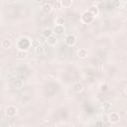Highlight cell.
<instances>
[{
  "label": "cell",
  "instance_id": "cell-1",
  "mask_svg": "<svg viewBox=\"0 0 127 127\" xmlns=\"http://www.w3.org/2000/svg\"><path fill=\"white\" fill-rule=\"evenodd\" d=\"M18 49L19 50H24V51H27L30 47H31V41L24 37V38H21L19 41H18Z\"/></svg>",
  "mask_w": 127,
  "mask_h": 127
},
{
  "label": "cell",
  "instance_id": "cell-2",
  "mask_svg": "<svg viewBox=\"0 0 127 127\" xmlns=\"http://www.w3.org/2000/svg\"><path fill=\"white\" fill-rule=\"evenodd\" d=\"M94 17L88 12V11H84L82 14H81V22L84 23V24H89L93 21Z\"/></svg>",
  "mask_w": 127,
  "mask_h": 127
},
{
  "label": "cell",
  "instance_id": "cell-3",
  "mask_svg": "<svg viewBox=\"0 0 127 127\" xmlns=\"http://www.w3.org/2000/svg\"><path fill=\"white\" fill-rule=\"evenodd\" d=\"M119 120H120V115H119L118 112L112 111V112H110V113L108 114V121H109L110 123L115 124V123L119 122Z\"/></svg>",
  "mask_w": 127,
  "mask_h": 127
},
{
  "label": "cell",
  "instance_id": "cell-4",
  "mask_svg": "<svg viewBox=\"0 0 127 127\" xmlns=\"http://www.w3.org/2000/svg\"><path fill=\"white\" fill-rule=\"evenodd\" d=\"M16 113H17V108L15 106H13V105L7 106L5 108V114H6L7 117H10V118L11 117H14L16 115Z\"/></svg>",
  "mask_w": 127,
  "mask_h": 127
},
{
  "label": "cell",
  "instance_id": "cell-5",
  "mask_svg": "<svg viewBox=\"0 0 127 127\" xmlns=\"http://www.w3.org/2000/svg\"><path fill=\"white\" fill-rule=\"evenodd\" d=\"M64 43H65V45L66 46H69V47H71V46H73L75 43H76V38H75V36L74 35H67L66 37H65V39H64Z\"/></svg>",
  "mask_w": 127,
  "mask_h": 127
},
{
  "label": "cell",
  "instance_id": "cell-6",
  "mask_svg": "<svg viewBox=\"0 0 127 127\" xmlns=\"http://www.w3.org/2000/svg\"><path fill=\"white\" fill-rule=\"evenodd\" d=\"M76 56H77V58L82 59V60H83V59H86L87 56H88V51H87L85 48H80V49L77 50Z\"/></svg>",
  "mask_w": 127,
  "mask_h": 127
},
{
  "label": "cell",
  "instance_id": "cell-7",
  "mask_svg": "<svg viewBox=\"0 0 127 127\" xmlns=\"http://www.w3.org/2000/svg\"><path fill=\"white\" fill-rule=\"evenodd\" d=\"M93 17H97L98 15H99V8L96 6V5H91L89 8H88V10H87Z\"/></svg>",
  "mask_w": 127,
  "mask_h": 127
},
{
  "label": "cell",
  "instance_id": "cell-8",
  "mask_svg": "<svg viewBox=\"0 0 127 127\" xmlns=\"http://www.w3.org/2000/svg\"><path fill=\"white\" fill-rule=\"evenodd\" d=\"M53 32H54L55 35H62L64 32V25H55V27L53 29Z\"/></svg>",
  "mask_w": 127,
  "mask_h": 127
},
{
  "label": "cell",
  "instance_id": "cell-9",
  "mask_svg": "<svg viewBox=\"0 0 127 127\" xmlns=\"http://www.w3.org/2000/svg\"><path fill=\"white\" fill-rule=\"evenodd\" d=\"M23 84H24V81H23V79H21V78H15V79L12 81L13 87H15V88H17V89L22 88V87H23Z\"/></svg>",
  "mask_w": 127,
  "mask_h": 127
},
{
  "label": "cell",
  "instance_id": "cell-10",
  "mask_svg": "<svg viewBox=\"0 0 127 127\" xmlns=\"http://www.w3.org/2000/svg\"><path fill=\"white\" fill-rule=\"evenodd\" d=\"M47 43H48V45H50V46H55V45L58 43V38H57V36H56L55 34H53L52 36L48 37V38H47Z\"/></svg>",
  "mask_w": 127,
  "mask_h": 127
},
{
  "label": "cell",
  "instance_id": "cell-11",
  "mask_svg": "<svg viewBox=\"0 0 127 127\" xmlns=\"http://www.w3.org/2000/svg\"><path fill=\"white\" fill-rule=\"evenodd\" d=\"M82 89H83V85H82L81 82H75V83L72 84V90L74 92L79 93V92L82 91Z\"/></svg>",
  "mask_w": 127,
  "mask_h": 127
},
{
  "label": "cell",
  "instance_id": "cell-12",
  "mask_svg": "<svg viewBox=\"0 0 127 127\" xmlns=\"http://www.w3.org/2000/svg\"><path fill=\"white\" fill-rule=\"evenodd\" d=\"M27 56H28V53H27V51H24V50H18V52L16 54V58L18 60H24L27 58Z\"/></svg>",
  "mask_w": 127,
  "mask_h": 127
},
{
  "label": "cell",
  "instance_id": "cell-13",
  "mask_svg": "<svg viewBox=\"0 0 127 127\" xmlns=\"http://www.w3.org/2000/svg\"><path fill=\"white\" fill-rule=\"evenodd\" d=\"M52 9H53V7H52V5L50 4V3H45V4H43V6H42V11L45 13V14H49L51 11H52Z\"/></svg>",
  "mask_w": 127,
  "mask_h": 127
},
{
  "label": "cell",
  "instance_id": "cell-14",
  "mask_svg": "<svg viewBox=\"0 0 127 127\" xmlns=\"http://www.w3.org/2000/svg\"><path fill=\"white\" fill-rule=\"evenodd\" d=\"M54 34V32H53V29H51V28H45L44 30H43V32H42V35H43V37L44 38H48V37H50V36H52Z\"/></svg>",
  "mask_w": 127,
  "mask_h": 127
},
{
  "label": "cell",
  "instance_id": "cell-15",
  "mask_svg": "<svg viewBox=\"0 0 127 127\" xmlns=\"http://www.w3.org/2000/svg\"><path fill=\"white\" fill-rule=\"evenodd\" d=\"M11 46H12V43H11L10 40H8V39L2 40V42H1V47H2L3 49H9V48H11Z\"/></svg>",
  "mask_w": 127,
  "mask_h": 127
},
{
  "label": "cell",
  "instance_id": "cell-16",
  "mask_svg": "<svg viewBox=\"0 0 127 127\" xmlns=\"http://www.w3.org/2000/svg\"><path fill=\"white\" fill-rule=\"evenodd\" d=\"M60 4L63 8H68L71 6L72 4V0H61L60 1Z\"/></svg>",
  "mask_w": 127,
  "mask_h": 127
},
{
  "label": "cell",
  "instance_id": "cell-17",
  "mask_svg": "<svg viewBox=\"0 0 127 127\" xmlns=\"http://www.w3.org/2000/svg\"><path fill=\"white\" fill-rule=\"evenodd\" d=\"M111 6L113 8H120L121 7V0H112Z\"/></svg>",
  "mask_w": 127,
  "mask_h": 127
},
{
  "label": "cell",
  "instance_id": "cell-18",
  "mask_svg": "<svg viewBox=\"0 0 127 127\" xmlns=\"http://www.w3.org/2000/svg\"><path fill=\"white\" fill-rule=\"evenodd\" d=\"M65 22L64 18L62 16H59L58 18H56V25H64Z\"/></svg>",
  "mask_w": 127,
  "mask_h": 127
},
{
  "label": "cell",
  "instance_id": "cell-19",
  "mask_svg": "<svg viewBox=\"0 0 127 127\" xmlns=\"http://www.w3.org/2000/svg\"><path fill=\"white\" fill-rule=\"evenodd\" d=\"M108 84L107 83H101L100 84V86H99V89H100V91H102V92H105L107 89H108Z\"/></svg>",
  "mask_w": 127,
  "mask_h": 127
},
{
  "label": "cell",
  "instance_id": "cell-20",
  "mask_svg": "<svg viewBox=\"0 0 127 127\" xmlns=\"http://www.w3.org/2000/svg\"><path fill=\"white\" fill-rule=\"evenodd\" d=\"M110 108H111V105H110V103H108V102H106V103H103V105H102V109H103L104 111H108Z\"/></svg>",
  "mask_w": 127,
  "mask_h": 127
},
{
  "label": "cell",
  "instance_id": "cell-21",
  "mask_svg": "<svg viewBox=\"0 0 127 127\" xmlns=\"http://www.w3.org/2000/svg\"><path fill=\"white\" fill-rule=\"evenodd\" d=\"M95 125H96V126H103V122L97 121V122H95Z\"/></svg>",
  "mask_w": 127,
  "mask_h": 127
},
{
  "label": "cell",
  "instance_id": "cell-22",
  "mask_svg": "<svg viewBox=\"0 0 127 127\" xmlns=\"http://www.w3.org/2000/svg\"><path fill=\"white\" fill-rule=\"evenodd\" d=\"M43 1H44V0H34V2L37 3V4H41Z\"/></svg>",
  "mask_w": 127,
  "mask_h": 127
}]
</instances>
